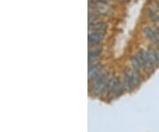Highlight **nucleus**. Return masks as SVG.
I'll use <instances>...</instances> for the list:
<instances>
[{
    "label": "nucleus",
    "instance_id": "nucleus-11",
    "mask_svg": "<svg viewBox=\"0 0 159 132\" xmlns=\"http://www.w3.org/2000/svg\"><path fill=\"white\" fill-rule=\"evenodd\" d=\"M124 89H125V87H124V83L119 80L118 83L116 84V86H115V88H114L113 92H112V93H111L112 98H118V97H119V96L122 94V92H123V90H124Z\"/></svg>",
    "mask_w": 159,
    "mask_h": 132
},
{
    "label": "nucleus",
    "instance_id": "nucleus-9",
    "mask_svg": "<svg viewBox=\"0 0 159 132\" xmlns=\"http://www.w3.org/2000/svg\"><path fill=\"white\" fill-rule=\"evenodd\" d=\"M144 12H145L146 17L148 18V19H149L152 22L154 23L159 22V14L157 12L154 11L153 9H151L150 7H149V8H147Z\"/></svg>",
    "mask_w": 159,
    "mask_h": 132
},
{
    "label": "nucleus",
    "instance_id": "nucleus-2",
    "mask_svg": "<svg viewBox=\"0 0 159 132\" xmlns=\"http://www.w3.org/2000/svg\"><path fill=\"white\" fill-rule=\"evenodd\" d=\"M105 31H89V46L99 45L103 40Z\"/></svg>",
    "mask_w": 159,
    "mask_h": 132
},
{
    "label": "nucleus",
    "instance_id": "nucleus-6",
    "mask_svg": "<svg viewBox=\"0 0 159 132\" xmlns=\"http://www.w3.org/2000/svg\"><path fill=\"white\" fill-rule=\"evenodd\" d=\"M142 32L145 35V37L149 42L153 43L154 45H157V33H156V30H154L151 27L146 26V27H144L142 29Z\"/></svg>",
    "mask_w": 159,
    "mask_h": 132
},
{
    "label": "nucleus",
    "instance_id": "nucleus-4",
    "mask_svg": "<svg viewBox=\"0 0 159 132\" xmlns=\"http://www.w3.org/2000/svg\"><path fill=\"white\" fill-rule=\"evenodd\" d=\"M123 83H124V87L125 90L128 91V92H132L135 86L133 82V78H132V70L130 69H125L124 72V76H123Z\"/></svg>",
    "mask_w": 159,
    "mask_h": 132
},
{
    "label": "nucleus",
    "instance_id": "nucleus-10",
    "mask_svg": "<svg viewBox=\"0 0 159 132\" xmlns=\"http://www.w3.org/2000/svg\"><path fill=\"white\" fill-rule=\"evenodd\" d=\"M118 82H119V79H118L117 77L111 76V77L109 78L107 88H106V91H105L107 94H111V93H112L114 88L116 86V84L118 83Z\"/></svg>",
    "mask_w": 159,
    "mask_h": 132
},
{
    "label": "nucleus",
    "instance_id": "nucleus-5",
    "mask_svg": "<svg viewBox=\"0 0 159 132\" xmlns=\"http://www.w3.org/2000/svg\"><path fill=\"white\" fill-rule=\"evenodd\" d=\"M103 71V68L101 64L97 63L89 67V80L93 81L97 75H99Z\"/></svg>",
    "mask_w": 159,
    "mask_h": 132
},
{
    "label": "nucleus",
    "instance_id": "nucleus-15",
    "mask_svg": "<svg viewBox=\"0 0 159 132\" xmlns=\"http://www.w3.org/2000/svg\"><path fill=\"white\" fill-rule=\"evenodd\" d=\"M149 5H150V8L153 9L154 11L157 12L159 14V2L157 0H150L149 1Z\"/></svg>",
    "mask_w": 159,
    "mask_h": 132
},
{
    "label": "nucleus",
    "instance_id": "nucleus-8",
    "mask_svg": "<svg viewBox=\"0 0 159 132\" xmlns=\"http://www.w3.org/2000/svg\"><path fill=\"white\" fill-rule=\"evenodd\" d=\"M147 55H148V60H149V63L151 65V67L155 69L157 67H158L159 65L157 63V57L155 55V52L153 50V46H148V50H147Z\"/></svg>",
    "mask_w": 159,
    "mask_h": 132
},
{
    "label": "nucleus",
    "instance_id": "nucleus-13",
    "mask_svg": "<svg viewBox=\"0 0 159 132\" xmlns=\"http://www.w3.org/2000/svg\"><path fill=\"white\" fill-rule=\"evenodd\" d=\"M100 16L101 15L97 11H95V10L91 11L90 9H89V23L96 22V21H97L99 20Z\"/></svg>",
    "mask_w": 159,
    "mask_h": 132
},
{
    "label": "nucleus",
    "instance_id": "nucleus-7",
    "mask_svg": "<svg viewBox=\"0 0 159 132\" xmlns=\"http://www.w3.org/2000/svg\"><path fill=\"white\" fill-rule=\"evenodd\" d=\"M108 28V24L104 21H96L93 23H89V31H105Z\"/></svg>",
    "mask_w": 159,
    "mask_h": 132
},
{
    "label": "nucleus",
    "instance_id": "nucleus-3",
    "mask_svg": "<svg viewBox=\"0 0 159 132\" xmlns=\"http://www.w3.org/2000/svg\"><path fill=\"white\" fill-rule=\"evenodd\" d=\"M137 59H139L140 63L142 65V69H145L146 71H151L153 70V68L149 63L148 55H147V51H144L143 49H140L139 52L136 54Z\"/></svg>",
    "mask_w": 159,
    "mask_h": 132
},
{
    "label": "nucleus",
    "instance_id": "nucleus-14",
    "mask_svg": "<svg viewBox=\"0 0 159 132\" xmlns=\"http://www.w3.org/2000/svg\"><path fill=\"white\" fill-rule=\"evenodd\" d=\"M132 78H133V82L134 86H138L141 83V76L139 75V72L135 71V70H132Z\"/></svg>",
    "mask_w": 159,
    "mask_h": 132
},
{
    "label": "nucleus",
    "instance_id": "nucleus-1",
    "mask_svg": "<svg viewBox=\"0 0 159 132\" xmlns=\"http://www.w3.org/2000/svg\"><path fill=\"white\" fill-rule=\"evenodd\" d=\"M109 75L103 70L102 73L93 80V88L97 94H102L106 91L109 81Z\"/></svg>",
    "mask_w": 159,
    "mask_h": 132
},
{
    "label": "nucleus",
    "instance_id": "nucleus-16",
    "mask_svg": "<svg viewBox=\"0 0 159 132\" xmlns=\"http://www.w3.org/2000/svg\"><path fill=\"white\" fill-rule=\"evenodd\" d=\"M117 1H119V2H120V3H122V2H124L125 0H117Z\"/></svg>",
    "mask_w": 159,
    "mask_h": 132
},
{
    "label": "nucleus",
    "instance_id": "nucleus-12",
    "mask_svg": "<svg viewBox=\"0 0 159 132\" xmlns=\"http://www.w3.org/2000/svg\"><path fill=\"white\" fill-rule=\"evenodd\" d=\"M131 64H132L133 69H134V70H135V71L140 72V71L142 69V65H141V63H140L139 59H137L136 55H134V56H132V57H131Z\"/></svg>",
    "mask_w": 159,
    "mask_h": 132
}]
</instances>
